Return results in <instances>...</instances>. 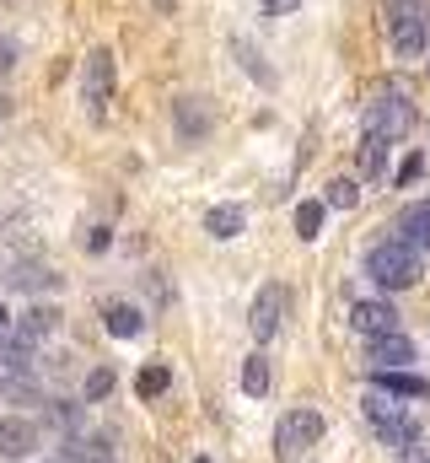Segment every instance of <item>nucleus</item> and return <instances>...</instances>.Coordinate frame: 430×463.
Here are the masks:
<instances>
[{"instance_id":"aec40b11","label":"nucleus","mask_w":430,"mask_h":463,"mask_svg":"<svg viewBox=\"0 0 430 463\" xmlns=\"http://www.w3.org/2000/svg\"><path fill=\"white\" fill-rule=\"evenodd\" d=\"M322 200H328L333 211H355V205H360V189H355V178H333Z\"/></svg>"},{"instance_id":"a878e982","label":"nucleus","mask_w":430,"mask_h":463,"mask_svg":"<svg viewBox=\"0 0 430 463\" xmlns=\"http://www.w3.org/2000/svg\"><path fill=\"white\" fill-rule=\"evenodd\" d=\"M11 65H16V43H11V38H0V76H5Z\"/></svg>"},{"instance_id":"f257e3e1","label":"nucleus","mask_w":430,"mask_h":463,"mask_svg":"<svg viewBox=\"0 0 430 463\" xmlns=\"http://www.w3.org/2000/svg\"><path fill=\"white\" fill-rule=\"evenodd\" d=\"M366 275H371L382 291H409V286H420L425 259H420V248H409V242H398V237H382V242L366 253Z\"/></svg>"},{"instance_id":"1a4fd4ad","label":"nucleus","mask_w":430,"mask_h":463,"mask_svg":"<svg viewBox=\"0 0 430 463\" xmlns=\"http://www.w3.org/2000/svg\"><path fill=\"white\" fill-rule=\"evenodd\" d=\"M393 237L425 253V248H430V200H415V205H404V211H398V222H393Z\"/></svg>"},{"instance_id":"39448f33","label":"nucleus","mask_w":430,"mask_h":463,"mask_svg":"<svg viewBox=\"0 0 430 463\" xmlns=\"http://www.w3.org/2000/svg\"><path fill=\"white\" fill-rule=\"evenodd\" d=\"M280 318H285V291H280V286H264V291L253 297V313H248L253 340H258V345L275 340V335H280Z\"/></svg>"},{"instance_id":"f3484780","label":"nucleus","mask_w":430,"mask_h":463,"mask_svg":"<svg viewBox=\"0 0 430 463\" xmlns=\"http://www.w3.org/2000/svg\"><path fill=\"white\" fill-rule=\"evenodd\" d=\"M140 329H145V318H140L135 307H124V302H118V307H108V335H118V340H135Z\"/></svg>"},{"instance_id":"9b49d317","label":"nucleus","mask_w":430,"mask_h":463,"mask_svg":"<svg viewBox=\"0 0 430 463\" xmlns=\"http://www.w3.org/2000/svg\"><path fill=\"white\" fill-rule=\"evenodd\" d=\"M377 437H382V448H398V453H404V448H415V442H420V420H409V415L398 410V415L377 420Z\"/></svg>"},{"instance_id":"bb28decb","label":"nucleus","mask_w":430,"mask_h":463,"mask_svg":"<svg viewBox=\"0 0 430 463\" xmlns=\"http://www.w3.org/2000/svg\"><path fill=\"white\" fill-rule=\"evenodd\" d=\"M398 463H430V448L415 442V448H404V453H398Z\"/></svg>"},{"instance_id":"f8f14e48","label":"nucleus","mask_w":430,"mask_h":463,"mask_svg":"<svg viewBox=\"0 0 430 463\" xmlns=\"http://www.w3.org/2000/svg\"><path fill=\"white\" fill-rule=\"evenodd\" d=\"M33 442H38V426H33V420H22V415L0 420V453H5V458H22Z\"/></svg>"},{"instance_id":"412c9836","label":"nucleus","mask_w":430,"mask_h":463,"mask_svg":"<svg viewBox=\"0 0 430 463\" xmlns=\"http://www.w3.org/2000/svg\"><path fill=\"white\" fill-rule=\"evenodd\" d=\"M167 383H173V372L156 361V366H145L140 377H135V388H140V399H156V393H167Z\"/></svg>"},{"instance_id":"cd10ccee","label":"nucleus","mask_w":430,"mask_h":463,"mask_svg":"<svg viewBox=\"0 0 430 463\" xmlns=\"http://www.w3.org/2000/svg\"><path fill=\"white\" fill-rule=\"evenodd\" d=\"M11 114V98H5V92H0V118Z\"/></svg>"},{"instance_id":"4468645a","label":"nucleus","mask_w":430,"mask_h":463,"mask_svg":"<svg viewBox=\"0 0 430 463\" xmlns=\"http://www.w3.org/2000/svg\"><path fill=\"white\" fill-rule=\"evenodd\" d=\"M355 156H360V173H366V178H382V173H388V140L360 135V151H355Z\"/></svg>"},{"instance_id":"4be33fe9","label":"nucleus","mask_w":430,"mask_h":463,"mask_svg":"<svg viewBox=\"0 0 430 463\" xmlns=\"http://www.w3.org/2000/svg\"><path fill=\"white\" fill-rule=\"evenodd\" d=\"M318 227H322V205L318 200H302V205H296V232H302V242H313Z\"/></svg>"},{"instance_id":"5701e85b","label":"nucleus","mask_w":430,"mask_h":463,"mask_svg":"<svg viewBox=\"0 0 430 463\" xmlns=\"http://www.w3.org/2000/svg\"><path fill=\"white\" fill-rule=\"evenodd\" d=\"M108 393H113V372H108V366H98V372L87 377V399H108Z\"/></svg>"},{"instance_id":"2eb2a0df","label":"nucleus","mask_w":430,"mask_h":463,"mask_svg":"<svg viewBox=\"0 0 430 463\" xmlns=\"http://www.w3.org/2000/svg\"><path fill=\"white\" fill-rule=\"evenodd\" d=\"M54 329H60V307H27V318L16 324V335H27V340H43Z\"/></svg>"},{"instance_id":"6ab92c4d","label":"nucleus","mask_w":430,"mask_h":463,"mask_svg":"<svg viewBox=\"0 0 430 463\" xmlns=\"http://www.w3.org/2000/svg\"><path fill=\"white\" fill-rule=\"evenodd\" d=\"M242 388H248L253 399L269 393V361H264V355H248V366H242Z\"/></svg>"},{"instance_id":"c85d7f7f","label":"nucleus","mask_w":430,"mask_h":463,"mask_svg":"<svg viewBox=\"0 0 430 463\" xmlns=\"http://www.w3.org/2000/svg\"><path fill=\"white\" fill-rule=\"evenodd\" d=\"M0 329H5V313H0Z\"/></svg>"},{"instance_id":"f03ea898","label":"nucleus","mask_w":430,"mask_h":463,"mask_svg":"<svg viewBox=\"0 0 430 463\" xmlns=\"http://www.w3.org/2000/svg\"><path fill=\"white\" fill-rule=\"evenodd\" d=\"M388 33H393V49L404 60H420L430 38V16L420 0H388Z\"/></svg>"},{"instance_id":"0eeeda50","label":"nucleus","mask_w":430,"mask_h":463,"mask_svg":"<svg viewBox=\"0 0 430 463\" xmlns=\"http://www.w3.org/2000/svg\"><path fill=\"white\" fill-rule=\"evenodd\" d=\"M108 92H113V54L108 49H92L87 54V71H81V98L92 103V114H103Z\"/></svg>"},{"instance_id":"6e6552de","label":"nucleus","mask_w":430,"mask_h":463,"mask_svg":"<svg viewBox=\"0 0 430 463\" xmlns=\"http://www.w3.org/2000/svg\"><path fill=\"white\" fill-rule=\"evenodd\" d=\"M366 361H371V372H393V366H409L415 361V345L404 335H371L366 340Z\"/></svg>"},{"instance_id":"20e7f679","label":"nucleus","mask_w":430,"mask_h":463,"mask_svg":"<svg viewBox=\"0 0 430 463\" xmlns=\"http://www.w3.org/2000/svg\"><path fill=\"white\" fill-rule=\"evenodd\" d=\"M322 437V415L318 410H291L280 426H275V453L291 463V458H302V448H313Z\"/></svg>"},{"instance_id":"c756f323","label":"nucleus","mask_w":430,"mask_h":463,"mask_svg":"<svg viewBox=\"0 0 430 463\" xmlns=\"http://www.w3.org/2000/svg\"><path fill=\"white\" fill-rule=\"evenodd\" d=\"M194 463H210V458H194Z\"/></svg>"},{"instance_id":"dca6fc26","label":"nucleus","mask_w":430,"mask_h":463,"mask_svg":"<svg viewBox=\"0 0 430 463\" xmlns=\"http://www.w3.org/2000/svg\"><path fill=\"white\" fill-rule=\"evenodd\" d=\"M242 222H248V216H242V205H215L210 216H205V232H210V237H237Z\"/></svg>"},{"instance_id":"b1692460","label":"nucleus","mask_w":430,"mask_h":463,"mask_svg":"<svg viewBox=\"0 0 430 463\" xmlns=\"http://www.w3.org/2000/svg\"><path fill=\"white\" fill-rule=\"evenodd\" d=\"M420 173H425V156L415 151V156H404V167H398V184H415Z\"/></svg>"},{"instance_id":"9d476101","label":"nucleus","mask_w":430,"mask_h":463,"mask_svg":"<svg viewBox=\"0 0 430 463\" xmlns=\"http://www.w3.org/2000/svg\"><path fill=\"white\" fill-rule=\"evenodd\" d=\"M371 388H377V393H393V399H430V383L425 377H415V372H404V366H393V372H371Z\"/></svg>"},{"instance_id":"a211bd4d","label":"nucleus","mask_w":430,"mask_h":463,"mask_svg":"<svg viewBox=\"0 0 430 463\" xmlns=\"http://www.w3.org/2000/svg\"><path fill=\"white\" fill-rule=\"evenodd\" d=\"M5 280H11V291H38V286H54V275H49L43 264H16Z\"/></svg>"},{"instance_id":"423d86ee","label":"nucleus","mask_w":430,"mask_h":463,"mask_svg":"<svg viewBox=\"0 0 430 463\" xmlns=\"http://www.w3.org/2000/svg\"><path fill=\"white\" fill-rule=\"evenodd\" d=\"M350 329L355 335H398V307L393 302H377V297H366V302H355L350 307Z\"/></svg>"},{"instance_id":"ddd939ff","label":"nucleus","mask_w":430,"mask_h":463,"mask_svg":"<svg viewBox=\"0 0 430 463\" xmlns=\"http://www.w3.org/2000/svg\"><path fill=\"white\" fill-rule=\"evenodd\" d=\"M0 366L27 372V366H33V340H27V335H5V329H0Z\"/></svg>"},{"instance_id":"7ed1b4c3","label":"nucleus","mask_w":430,"mask_h":463,"mask_svg":"<svg viewBox=\"0 0 430 463\" xmlns=\"http://www.w3.org/2000/svg\"><path fill=\"white\" fill-rule=\"evenodd\" d=\"M409 129H415V109H409V98H404L398 87H388V92H377V98L366 103V135L398 140V135H409Z\"/></svg>"},{"instance_id":"393cba45","label":"nucleus","mask_w":430,"mask_h":463,"mask_svg":"<svg viewBox=\"0 0 430 463\" xmlns=\"http://www.w3.org/2000/svg\"><path fill=\"white\" fill-rule=\"evenodd\" d=\"M258 11L264 16H291V11H302V0H258Z\"/></svg>"}]
</instances>
